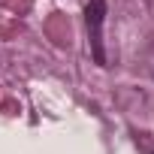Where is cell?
<instances>
[{
	"label": "cell",
	"instance_id": "6da1fadb",
	"mask_svg": "<svg viewBox=\"0 0 154 154\" xmlns=\"http://www.w3.org/2000/svg\"><path fill=\"white\" fill-rule=\"evenodd\" d=\"M106 0H91L85 6V24H88V42H91V57L97 66H106V45H103V24H106Z\"/></svg>",
	"mask_w": 154,
	"mask_h": 154
}]
</instances>
